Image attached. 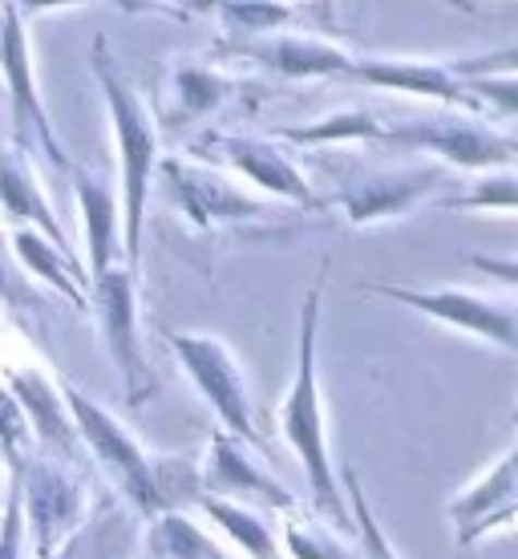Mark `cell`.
Returning a JSON list of instances; mask_svg holds the SVG:
<instances>
[{
    "label": "cell",
    "mask_w": 518,
    "mask_h": 559,
    "mask_svg": "<svg viewBox=\"0 0 518 559\" xmlns=\"http://www.w3.org/2000/svg\"><path fill=\"white\" fill-rule=\"evenodd\" d=\"M13 483L21 490V507H28L33 535L41 559H53L57 539L70 532V523L82 511V495L65 478V466L53 459H25L13 471Z\"/></svg>",
    "instance_id": "30bf717a"
},
{
    "label": "cell",
    "mask_w": 518,
    "mask_h": 559,
    "mask_svg": "<svg viewBox=\"0 0 518 559\" xmlns=\"http://www.w3.org/2000/svg\"><path fill=\"white\" fill-rule=\"evenodd\" d=\"M13 255H16V264L25 267L28 280H45V284L57 288L77 312L89 317V276H85V264L77 255L57 252L53 243H49L41 231H33V227H16L13 231Z\"/></svg>",
    "instance_id": "ac0fdd59"
},
{
    "label": "cell",
    "mask_w": 518,
    "mask_h": 559,
    "mask_svg": "<svg viewBox=\"0 0 518 559\" xmlns=\"http://www.w3.org/2000/svg\"><path fill=\"white\" fill-rule=\"evenodd\" d=\"M224 53L248 57L280 78H337V73H349V66L357 61L345 45L309 37V33H272V37H255V41H227Z\"/></svg>",
    "instance_id": "9a60e30c"
},
{
    "label": "cell",
    "mask_w": 518,
    "mask_h": 559,
    "mask_svg": "<svg viewBox=\"0 0 518 559\" xmlns=\"http://www.w3.org/2000/svg\"><path fill=\"white\" fill-rule=\"evenodd\" d=\"M0 305L13 308V312H41V293L25 276V267L16 264V255L4 243V236H0Z\"/></svg>",
    "instance_id": "83f0119b"
},
{
    "label": "cell",
    "mask_w": 518,
    "mask_h": 559,
    "mask_svg": "<svg viewBox=\"0 0 518 559\" xmlns=\"http://www.w3.org/2000/svg\"><path fill=\"white\" fill-rule=\"evenodd\" d=\"M167 345L186 369V378L195 381L198 393L207 397L215 418L224 421V433L239 438L243 447L264 450V438H260V426H255L252 390H248V378H243L236 349L210 333H167Z\"/></svg>",
    "instance_id": "277c9868"
},
{
    "label": "cell",
    "mask_w": 518,
    "mask_h": 559,
    "mask_svg": "<svg viewBox=\"0 0 518 559\" xmlns=\"http://www.w3.org/2000/svg\"><path fill=\"white\" fill-rule=\"evenodd\" d=\"M280 139L300 142V146H321V142H357V139H381V122L373 114H333L316 127L280 130Z\"/></svg>",
    "instance_id": "484cf974"
},
{
    "label": "cell",
    "mask_w": 518,
    "mask_h": 559,
    "mask_svg": "<svg viewBox=\"0 0 518 559\" xmlns=\"http://www.w3.org/2000/svg\"><path fill=\"white\" fill-rule=\"evenodd\" d=\"M345 495H349V507H352V532H357V559H401L393 551V544L385 539L381 532L377 515H373V507H369V495L361 487V475L345 466Z\"/></svg>",
    "instance_id": "7402d4cb"
},
{
    "label": "cell",
    "mask_w": 518,
    "mask_h": 559,
    "mask_svg": "<svg viewBox=\"0 0 518 559\" xmlns=\"http://www.w3.org/2000/svg\"><path fill=\"white\" fill-rule=\"evenodd\" d=\"M210 13L231 33H239L243 41H255V37H272V33L292 25L296 9L292 4H215Z\"/></svg>",
    "instance_id": "603a6c76"
},
{
    "label": "cell",
    "mask_w": 518,
    "mask_h": 559,
    "mask_svg": "<svg viewBox=\"0 0 518 559\" xmlns=\"http://www.w3.org/2000/svg\"><path fill=\"white\" fill-rule=\"evenodd\" d=\"M361 288L413 308L446 329H462L486 345H498L503 353L518 349V312L510 296H478L462 288H406V284H361Z\"/></svg>",
    "instance_id": "52a82bcc"
},
{
    "label": "cell",
    "mask_w": 518,
    "mask_h": 559,
    "mask_svg": "<svg viewBox=\"0 0 518 559\" xmlns=\"http://www.w3.org/2000/svg\"><path fill=\"white\" fill-rule=\"evenodd\" d=\"M25 450H33V430L25 421V409L9 393V385H0V462H9V471H16L28 459Z\"/></svg>",
    "instance_id": "4316f807"
},
{
    "label": "cell",
    "mask_w": 518,
    "mask_h": 559,
    "mask_svg": "<svg viewBox=\"0 0 518 559\" xmlns=\"http://www.w3.org/2000/svg\"><path fill=\"white\" fill-rule=\"evenodd\" d=\"M89 317H98L101 341L127 381L130 402L142 406L155 393V373L138 341V272H130L122 260L89 272Z\"/></svg>",
    "instance_id": "8992f818"
},
{
    "label": "cell",
    "mask_w": 518,
    "mask_h": 559,
    "mask_svg": "<svg viewBox=\"0 0 518 559\" xmlns=\"http://www.w3.org/2000/svg\"><path fill=\"white\" fill-rule=\"evenodd\" d=\"M236 82H227L210 70H179L174 73V102H179V118H203L207 110L224 106Z\"/></svg>",
    "instance_id": "cb8c5ba5"
},
{
    "label": "cell",
    "mask_w": 518,
    "mask_h": 559,
    "mask_svg": "<svg viewBox=\"0 0 518 559\" xmlns=\"http://www.w3.org/2000/svg\"><path fill=\"white\" fill-rule=\"evenodd\" d=\"M252 447H243L231 433H215L210 438V454L207 466L198 475V487L203 495H219V499H231V503H252L260 511H292V495L267 475L264 466L248 454Z\"/></svg>",
    "instance_id": "9c48e42d"
},
{
    "label": "cell",
    "mask_w": 518,
    "mask_h": 559,
    "mask_svg": "<svg viewBox=\"0 0 518 559\" xmlns=\"http://www.w3.org/2000/svg\"><path fill=\"white\" fill-rule=\"evenodd\" d=\"M515 203H518V182L510 170H503L498 179H486L482 187H474V195L437 199V207L442 211H482V207L515 211Z\"/></svg>",
    "instance_id": "f1b7e54d"
},
{
    "label": "cell",
    "mask_w": 518,
    "mask_h": 559,
    "mask_svg": "<svg viewBox=\"0 0 518 559\" xmlns=\"http://www.w3.org/2000/svg\"><path fill=\"white\" fill-rule=\"evenodd\" d=\"M162 179L174 191V203L186 211V219L195 227H239L267 219L272 211L260 199H248L239 187H231L227 179H219L215 170H198L186 163H162Z\"/></svg>",
    "instance_id": "8fae6325"
},
{
    "label": "cell",
    "mask_w": 518,
    "mask_h": 559,
    "mask_svg": "<svg viewBox=\"0 0 518 559\" xmlns=\"http://www.w3.org/2000/svg\"><path fill=\"white\" fill-rule=\"evenodd\" d=\"M288 551L292 559H357V547L337 544L321 523H288Z\"/></svg>",
    "instance_id": "f546056e"
},
{
    "label": "cell",
    "mask_w": 518,
    "mask_h": 559,
    "mask_svg": "<svg viewBox=\"0 0 518 559\" xmlns=\"http://www.w3.org/2000/svg\"><path fill=\"white\" fill-rule=\"evenodd\" d=\"M61 402L70 406V421L77 430V442L94 450V459L101 462V471L110 475V483L130 503L138 507L142 515L162 519L167 507H162V490H158V462L142 450V442L134 433L113 418L110 409H101L94 397H85L73 381H61Z\"/></svg>",
    "instance_id": "3957f363"
},
{
    "label": "cell",
    "mask_w": 518,
    "mask_h": 559,
    "mask_svg": "<svg viewBox=\"0 0 518 559\" xmlns=\"http://www.w3.org/2000/svg\"><path fill=\"white\" fill-rule=\"evenodd\" d=\"M0 207L13 224H33V231H41L57 252L73 255V243L65 236V227L57 224L53 207L45 203L41 187L33 182V170H28L25 154H0Z\"/></svg>",
    "instance_id": "d6986e66"
},
{
    "label": "cell",
    "mask_w": 518,
    "mask_h": 559,
    "mask_svg": "<svg viewBox=\"0 0 518 559\" xmlns=\"http://www.w3.org/2000/svg\"><path fill=\"white\" fill-rule=\"evenodd\" d=\"M203 154L215 158V163L236 167L239 175L248 182H255L260 191L292 199L296 207H321V199L312 195V187H309V179L300 175V167H296L284 151H276L272 142L243 139V134H210V139L203 142Z\"/></svg>",
    "instance_id": "4fadbf2b"
},
{
    "label": "cell",
    "mask_w": 518,
    "mask_h": 559,
    "mask_svg": "<svg viewBox=\"0 0 518 559\" xmlns=\"http://www.w3.org/2000/svg\"><path fill=\"white\" fill-rule=\"evenodd\" d=\"M328 276V264L321 267L316 284L304 296L300 308V336H296V373L292 390L280 406V430L296 459L304 466V478L312 487V499L321 511H328L333 527L352 532L349 507L340 495V483L333 475V450H328V426H324V402H321V369H316V333H321V288Z\"/></svg>",
    "instance_id": "7a4b0ae2"
},
{
    "label": "cell",
    "mask_w": 518,
    "mask_h": 559,
    "mask_svg": "<svg viewBox=\"0 0 518 559\" xmlns=\"http://www.w3.org/2000/svg\"><path fill=\"white\" fill-rule=\"evenodd\" d=\"M345 78L361 85L389 90V94H413V98H437L458 110H482V102L470 94V85L449 73L446 61H413V57H357Z\"/></svg>",
    "instance_id": "7c38bea8"
},
{
    "label": "cell",
    "mask_w": 518,
    "mask_h": 559,
    "mask_svg": "<svg viewBox=\"0 0 518 559\" xmlns=\"http://www.w3.org/2000/svg\"><path fill=\"white\" fill-rule=\"evenodd\" d=\"M150 544L162 551L167 559H231L227 551L210 544L207 535L195 532L182 515H162L155 519V532H150Z\"/></svg>",
    "instance_id": "d4e9b609"
},
{
    "label": "cell",
    "mask_w": 518,
    "mask_h": 559,
    "mask_svg": "<svg viewBox=\"0 0 518 559\" xmlns=\"http://www.w3.org/2000/svg\"><path fill=\"white\" fill-rule=\"evenodd\" d=\"M73 191H77V203H82V219H85V248H89V264H85V276L89 272H101L110 267L113 260H122V248H118V199L110 195V187L101 179H94L82 163L70 167ZM127 264V260H122Z\"/></svg>",
    "instance_id": "ffe728a7"
},
{
    "label": "cell",
    "mask_w": 518,
    "mask_h": 559,
    "mask_svg": "<svg viewBox=\"0 0 518 559\" xmlns=\"http://www.w3.org/2000/svg\"><path fill=\"white\" fill-rule=\"evenodd\" d=\"M94 78L101 85V98L110 110L113 146H118V248L130 272H138L142 227H146V203H150V182L158 170V130L155 118L146 114L138 90L118 70L106 37L94 41Z\"/></svg>",
    "instance_id": "6da1fadb"
},
{
    "label": "cell",
    "mask_w": 518,
    "mask_h": 559,
    "mask_svg": "<svg viewBox=\"0 0 518 559\" xmlns=\"http://www.w3.org/2000/svg\"><path fill=\"white\" fill-rule=\"evenodd\" d=\"M442 187V167H406L389 170V175H369V179L352 182L345 191H337V203L345 211V219L357 227L381 224V219H397L413 211L418 203L430 199V191Z\"/></svg>",
    "instance_id": "5bb4252c"
},
{
    "label": "cell",
    "mask_w": 518,
    "mask_h": 559,
    "mask_svg": "<svg viewBox=\"0 0 518 559\" xmlns=\"http://www.w3.org/2000/svg\"><path fill=\"white\" fill-rule=\"evenodd\" d=\"M0 73L13 94V127H16V154H45L57 170H70L73 158L61 151L53 134V122L41 106L37 78H33V57H28V33L21 25L16 4H0Z\"/></svg>",
    "instance_id": "ba28073f"
},
{
    "label": "cell",
    "mask_w": 518,
    "mask_h": 559,
    "mask_svg": "<svg viewBox=\"0 0 518 559\" xmlns=\"http://www.w3.org/2000/svg\"><path fill=\"white\" fill-rule=\"evenodd\" d=\"M449 523L458 532V544L474 547L482 535H491L494 527L510 532L515 527L518 495H515V450H503V459L494 462L486 475L470 483V487L449 499Z\"/></svg>",
    "instance_id": "2e32d148"
},
{
    "label": "cell",
    "mask_w": 518,
    "mask_h": 559,
    "mask_svg": "<svg viewBox=\"0 0 518 559\" xmlns=\"http://www.w3.org/2000/svg\"><path fill=\"white\" fill-rule=\"evenodd\" d=\"M0 559H25V507L16 483L4 499V519H0Z\"/></svg>",
    "instance_id": "4dcf8cb0"
},
{
    "label": "cell",
    "mask_w": 518,
    "mask_h": 559,
    "mask_svg": "<svg viewBox=\"0 0 518 559\" xmlns=\"http://www.w3.org/2000/svg\"><path fill=\"white\" fill-rule=\"evenodd\" d=\"M198 507H203L252 559H280L276 535H272V527L260 519V511H248V507L231 503V499H219V495H198Z\"/></svg>",
    "instance_id": "44dd1931"
},
{
    "label": "cell",
    "mask_w": 518,
    "mask_h": 559,
    "mask_svg": "<svg viewBox=\"0 0 518 559\" xmlns=\"http://www.w3.org/2000/svg\"><path fill=\"white\" fill-rule=\"evenodd\" d=\"M9 393L21 402L28 430L45 450L70 454L77 447V430H73L70 409L61 402V390L49 385L45 373H37V369H9Z\"/></svg>",
    "instance_id": "e0dca14e"
},
{
    "label": "cell",
    "mask_w": 518,
    "mask_h": 559,
    "mask_svg": "<svg viewBox=\"0 0 518 559\" xmlns=\"http://www.w3.org/2000/svg\"><path fill=\"white\" fill-rule=\"evenodd\" d=\"M381 142L401 151L437 154L442 163L462 170H510V163L518 158V142L510 130H498L466 114H437V118L401 122V127H381Z\"/></svg>",
    "instance_id": "5b68a950"
}]
</instances>
